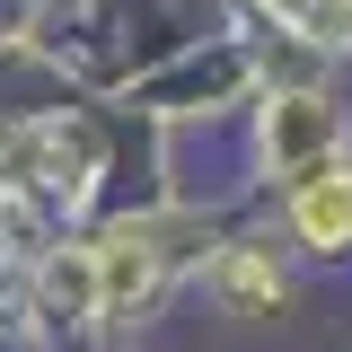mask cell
<instances>
[{"label":"cell","instance_id":"obj_2","mask_svg":"<svg viewBox=\"0 0 352 352\" xmlns=\"http://www.w3.org/2000/svg\"><path fill=\"white\" fill-rule=\"evenodd\" d=\"M220 282H229V291H238V300H282V273H273V264H256V256H229L220 264Z\"/></svg>","mask_w":352,"mask_h":352},{"label":"cell","instance_id":"obj_1","mask_svg":"<svg viewBox=\"0 0 352 352\" xmlns=\"http://www.w3.org/2000/svg\"><path fill=\"white\" fill-rule=\"evenodd\" d=\"M300 229L317 238V247H344V238H352V185L335 168L300 176Z\"/></svg>","mask_w":352,"mask_h":352},{"label":"cell","instance_id":"obj_3","mask_svg":"<svg viewBox=\"0 0 352 352\" xmlns=\"http://www.w3.org/2000/svg\"><path fill=\"white\" fill-rule=\"evenodd\" d=\"M150 282V256H124V238H115V256H106V300H124Z\"/></svg>","mask_w":352,"mask_h":352}]
</instances>
